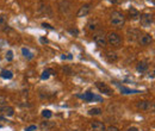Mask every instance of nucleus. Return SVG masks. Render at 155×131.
<instances>
[{
	"label": "nucleus",
	"instance_id": "25",
	"mask_svg": "<svg viewBox=\"0 0 155 131\" xmlns=\"http://www.w3.org/2000/svg\"><path fill=\"white\" fill-rule=\"evenodd\" d=\"M7 104V100L5 97H3V95H0V107H4V106H6Z\"/></svg>",
	"mask_w": 155,
	"mask_h": 131
},
{
	"label": "nucleus",
	"instance_id": "14",
	"mask_svg": "<svg viewBox=\"0 0 155 131\" xmlns=\"http://www.w3.org/2000/svg\"><path fill=\"white\" fill-rule=\"evenodd\" d=\"M0 111L4 116L6 117H12L14 115V108L12 106H4V107H0Z\"/></svg>",
	"mask_w": 155,
	"mask_h": 131
},
{
	"label": "nucleus",
	"instance_id": "31",
	"mask_svg": "<svg viewBox=\"0 0 155 131\" xmlns=\"http://www.w3.org/2000/svg\"><path fill=\"white\" fill-rule=\"evenodd\" d=\"M42 125L43 126H45V128H50V126H54V123H51V124H50V123H48V121H45V123H42Z\"/></svg>",
	"mask_w": 155,
	"mask_h": 131
},
{
	"label": "nucleus",
	"instance_id": "6",
	"mask_svg": "<svg viewBox=\"0 0 155 131\" xmlns=\"http://www.w3.org/2000/svg\"><path fill=\"white\" fill-rule=\"evenodd\" d=\"M126 37H128L129 41H131V42H135V41H139V38L141 37V31L139 29H128L126 31Z\"/></svg>",
	"mask_w": 155,
	"mask_h": 131
},
{
	"label": "nucleus",
	"instance_id": "12",
	"mask_svg": "<svg viewBox=\"0 0 155 131\" xmlns=\"http://www.w3.org/2000/svg\"><path fill=\"white\" fill-rule=\"evenodd\" d=\"M153 42V37L152 35L149 33H144V35H141V37L139 38V43L141 45H148Z\"/></svg>",
	"mask_w": 155,
	"mask_h": 131
},
{
	"label": "nucleus",
	"instance_id": "15",
	"mask_svg": "<svg viewBox=\"0 0 155 131\" xmlns=\"http://www.w3.org/2000/svg\"><path fill=\"white\" fill-rule=\"evenodd\" d=\"M91 126H92L93 131H106V128H105V125H104V123H102V121H99V120L93 121L92 124H91Z\"/></svg>",
	"mask_w": 155,
	"mask_h": 131
},
{
	"label": "nucleus",
	"instance_id": "11",
	"mask_svg": "<svg viewBox=\"0 0 155 131\" xmlns=\"http://www.w3.org/2000/svg\"><path fill=\"white\" fill-rule=\"evenodd\" d=\"M38 13L43 14V16H51V8H50L49 5H47L44 3H41L40 4V7H38Z\"/></svg>",
	"mask_w": 155,
	"mask_h": 131
},
{
	"label": "nucleus",
	"instance_id": "24",
	"mask_svg": "<svg viewBox=\"0 0 155 131\" xmlns=\"http://www.w3.org/2000/svg\"><path fill=\"white\" fill-rule=\"evenodd\" d=\"M6 60L8 62L13 60V51H12V50H8V51L6 52Z\"/></svg>",
	"mask_w": 155,
	"mask_h": 131
},
{
	"label": "nucleus",
	"instance_id": "9",
	"mask_svg": "<svg viewBox=\"0 0 155 131\" xmlns=\"http://www.w3.org/2000/svg\"><path fill=\"white\" fill-rule=\"evenodd\" d=\"M137 107L143 110V111H149V110H153V108H154V104H153V101L142 100V101L137 102Z\"/></svg>",
	"mask_w": 155,
	"mask_h": 131
},
{
	"label": "nucleus",
	"instance_id": "26",
	"mask_svg": "<svg viewBox=\"0 0 155 131\" xmlns=\"http://www.w3.org/2000/svg\"><path fill=\"white\" fill-rule=\"evenodd\" d=\"M42 115L44 118H50L53 116V113H51V111H49V110H44V111L42 112Z\"/></svg>",
	"mask_w": 155,
	"mask_h": 131
},
{
	"label": "nucleus",
	"instance_id": "37",
	"mask_svg": "<svg viewBox=\"0 0 155 131\" xmlns=\"http://www.w3.org/2000/svg\"><path fill=\"white\" fill-rule=\"evenodd\" d=\"M0 120H4V117H1V116H0Z\"/></svg>",
	"mask_w": 155,
	"mask_h": 131
},
{
	"label": "nucleus",
	"instance_id": "17",
	"mask_svg": "<svg viewBox=\"0 0 155 131\" xmlns=\"http://www.w3.org/2000/svg\"><path fill=\"white\" fill-rule=\"evenodd\" d=\"M129 14H130V18H131L132 20H136V19H139L140 18V12L136 8H134V7H131L130 10H129Z\"/></svg>",
	"mask_w": 155,
	"mask_h": 131
},
{
	"label": "nucleus",
	"instance_id": "22",
	"mask_svg": "<svg viewBox=\"0 0 155 131\" xmlns=\"http://www.w3.org/2000/svg\"><path fill=\"white\" fill-rule=\"evenodd\" d=\"M106 59H107L110 62H111V61H117L118 56H117V54H116V52H107V54H106Z\"/></svg>",
	"mask_w": 155,
	"mask_h": 131
},
{
	"label": "nucleus",
	"instance_id": "1",
	"mask_svg": "<svg viewBox=\"0 0 155 131\" xmlns=\"http://www.w3.org/2000/svg\"><path fill=\"white\" fill-rule=\"evenodd\" d=\"M110 22H111V24H112L113 26L121 27V26H123V25H124V23H125V17H124L123 13L118 12V11H113V12L111 13Z\"/></svg>",
	"mask_w": 155,
	"mask_h": 131
},
{
	"label": "nucleus",
	"instance_id": "33",
	"mask_svg": "<svg viewBox=\"0 0 155 131\" xmlns=\"http://www.w3.org/2000/svg\"><path fill=\"white\" fill-rule=\"evenodd\" d=\"M109 1H110V3H112V4H116V5L123 3V0H109Z\"/></svg>",
	"mask_w": 155,
	"mask_h": 131
},
{
	"label": "nucleus",
	"instance_id": "8",
	"mask_svg": "<svg viewBox=\"0 0 155 131\" xmlns=\"http://www.w3.org/2000/svg\"><path fill=\"white\" fill-rule=\"evenodd\" d=\"M91 8H92L91 4H85V5H83V6L79 8V11H78V13H76V16L79 17V18H81V17H86L89 12H91Z\"/></svg>",
	"mask_w": 155,
	"mask_h": 131
},
{
	"label": "nucleus",
	"instance_id": "27",
	"mask_svg": "<svg viewBox=\"0 0 155 131\" xmlns=\"http://www.w3.org/2000/svg\"><path fill=\"white\" fill-rule=\"evenodd\" d=\"M7 24V17L6 16H0V25L3 26Z\"/></svg>",
	"mask_w": 155,
	"mask_h": 131
},
{
	"label": "nucleus",
	"instance_id": "7",
	"mask_svg": "<svg viewBox=\"0 0 155 131\" xmlns=\"http://www.w3.org/2000/svg\"><path fill=\"white\" fill-rule=\"evenodd\" d=\"M70 7H72V5H70V3L69 1H67V0H61L60 4H59V10L62 14L69 13L70 12Z\"/></svg>",
	"mask_w": 155,
	"mask_h": 131
},
{
	"label": "nucleus",
	"instance_id": "18",
	"mask_svg": "<svg viewBox=\"0 0 155 131\" xmlns=\"http://www.w3.org/2000/svg\"><path fill=\"white\" fill-rule=\"evenodd\" d=\"M99 26H100V24H99L98 20L93 19V20H91V22L88 23V30H91V31H96Z\"/></svg>",
	"mask_w": 155,
	"mask_h": 131
},
{
	"label": "nucleus",
	"instance_id": "20",
	"mask_svg": "<svg viewBox=\"0 0 155 131\" xmlns=\"http://www.w3.org/2000/svg\"><path fill=\"white\" fill-rule=\"evenodd\" d=\"M50 75H55V74H54V70H53V69H45V70L42 73L41 79H42V80H47Z\"/></svg>",
	"mask_w": 155,
	"mask_h": 131
},
{
	"label": "nucleus",
	"instance_id": "29",
	"mask_svg": "<svg viewBox=\"0 0 155 131\" xmlns=\"http://www.w3.org/2000/svg\"><path fill=\"white\" fill-rule=\"evenodd\" d=\"M36 129H37L36 125H30V126H28V128H26V130H25V131H35Z\"/></svg>",
	"mask_w": 155,
	"mask_h": 131
},
{
	"label": "nucleus",
	"instance_id": "5",
	"mask_svg": "<svg viewBox=\"0 0 155 131\" xmlns=\"http://www.w3.org/2000/svg\"><path fill=\"white\" fill-rule=\"evenodd\" d=\"M96 87L99 89V92H100V93H103V94H106V95H112L113 94V91L110 88L109 86L106 85L105 82L97 81L96 82Z\"/></svg>",
	"mask_w": 155,
	"mask_h": 131
},
{
	"label": "nucleus",
	"instance_id": "10",
	"mask_svg": "<svg viewBox=\"0 0 155 131\" xmlns=\"http://www.w3.org/2000/svg\"><path fill=\"white\" fill-rule=\"evenodd\" d=\"M94 42H96V44L99 45V46H105L106 43H107V41H106V36L103 32L97 33L96 36H94Z\"/></svg>",
	"mask_w": 155,
	"mask_h": 131
},
{
	"label": "nucleus",
	"instance_id": "16",
	"mask_svg": "<svg viewBox=\"0 0 155 131\" xmlns=\"http://www.w3.org/2000/svg\"><path fill=\"white\" fill-rule=\"evenodd\" d=\"M119 89H121L122 94H135V93H140V91H137V89H131V88H128V87H124V86H122Z\"/></svg>",
	"mask_w": 155,
	"mask_h": 131
},
{
	"label": "nucleus",
	"instance_id": "4",
	"mask_svg": "<svg viewBox=\"0 0 155 131\" xmlns=\"http://www.w3.org/2000/svg\"><path fill=\"white\" fill-rule=\"evenodd\" d=\"M76 97L84 99V100H86V101H103L102 97L94 95L93 93H91V92H86V93H84V94H78Z\"/></svg>",
	"mask_w": 155,
	"mask_h": 131
},
{
	"label": "nucleus",
	"instance_id": "35",
	"mask_svg": "<svg viewBox=\"0 0 155 131\" xmlns=\"http://www.w3.org/2000/svg\"><path fill=\"white\" fill-rule=\"evenodd\" d=\"M126 131H139V129L135 128V126H131V128H129Z\"/></svg>",
	"mask_w": 155,
	"mask_h": 131
},
{
	"label": "nucleus",
	"instance_id": "32",
	"mask_svg": "<svg viewBox=\"0 0 155 131\" xmlns=\"http://www.w3.org/2000/svg\"><path fill=\"white\" fill-rule=\"evenodd\" d=\"M106 131H119V129L116 128V126H110V128L106 129Z\"/></svg>",
	"mask_w": 155,
	"mask_h": 131
},
{
	"label": "nucleus",
	"instance_id": "28",
	"mask_svg": "<svg viewBox=\"0 0 155 131\" xmlns=\"http://www.w3.org/2000/svg\"><path fill=\"white\" fill-rule=\"evenodd\" d=\"M63 72L67 73V74H69V75H72V74H73V70L69 68V67H63Z\"/></svg>",
	"mask_w": 155,
	"mask_h": 131
},
{
	"label": "nucleus",
	"instance_id": "2",
	"mask_svg": "<svg viewBox=\"0 0 155 131\" xmlns=\"http://www.w3.org/2000/svg\"><path fill=\"white\" fill-rule=\"evenodd\" d=\"M106 41L110 45L112 46H119L122 44V37L119 36L117 32H110L107 36H106Z\"/></svg>",
	"mask_w": 155,
	"mask_h": 131
},
{
	"label": "nucleus",
	"instance_id": "19",
	"mask_svg": "<svg viewBox=\"0 0 155 131\" xmlns=\"http://www.w3.org/2000/svg\"><path fill=\"white\" fill-rule=\"evenodd\" d=\"M0 76H1L3 79H7V80H10V79L13 78V74H12V72H10V70L4 69V70H1V73H0Z\"/></svg>",
	"mask_w": 155,
	"mask_h": 131
},
{
	"label": "nucleus",
	"instance_id": "34",
	"mask_svg": "<svg viewBox=\"0 0 155 131\" xmlns=\"http://www.w3.org/2000/svg\"><path fill=\"white\" fill-rule=\"evenodd\" d=\"M69 32L72 33V35H78V33H79V31H78V29H74V30L70 29V30H69Z\"/></svg>",
	"mask_w": 155,
	"mask_h": 131
},
{
	"label": "nucleus",
	"instance_id": "38",
	"mask_svg": "<svg viewBox=\"0 0 155 131\" xmlns=\"http://www.w3.org/2000/svg\"><path fill=\"white\" fill-rule=\"evenodd\" d=\"M0 128H1V125H0Z\"/></svg>",
	"mask_w": 155,
	"mask_h": 131
},
{
	"label": "nucleus",
	"instance_id": "36",
	"mask_svg": "<svg viewBox=\"0 0 155 131\" xmlns=\"http://www.w3.org/2000/svg\"><path fill=\"white\" fill-rule=\"evenodd\" d=\"M40 41H41V43H48V39L47 38H41Z\"/></svg>",
	"mask_w": 155,
	"mask_h": 131
},
{
	"label": "nucleus",
	"instance_id": "3",
	"mask_svg": "<svg viewBox=\"0 0 155 131\" xmlns=\"http://www.w3.org/2000/svg\"><path fill=\"white\" fill-rule=\"evenodd\" d=\"M139 19L141 22V25L144 26V27H149L154 23V16H153L152 13H143V14L140 16Z\"/></svg>",
	"mask_w": 155,
	"mask_h": 131
},
{
	"label": "nucleus",
	"instance_id": "13",
	"mask_svg": "<svg viewBox=\"0 0 155 131\" xmlns=\"http://www.w3.org/2000/svg\"><path fill=\"white\" fill-rule=\"evenodd\" d=\"M148 68H149V63H148V61H145V60H143V61L139 62V63H137V66H136V69H137V72H140V73L147 72Z\"/></svg>",
	"mask_w": 155,
	"mask_h": 131
},
{
	"label": "nucleus",
	"instance_id": "21",
	"mask_svg": "<svg viewBox=\"0 0 155 131\" xmlns=\"http://www.w3.org/2000/svg\"><path fill=\"white\" fill-rule=\"evenodd\" d=\"M22 52H23V55H24L25 59H28V60H32L33 59V54L30 51L29 49H26V48H23V49H22Z\"/></svg>",
	"mask_w": 155,
	"mask_h": 131
},
{
	"label": "nucleus",
	"instance_id": "30",
	"mask_svg": "<svg viewBox=\"0 0 155 131\" xmlns=\"http://www.w3.org/2000/svg\"><path fill=\"white\" fill-rule=\"evenodd\" d=\"M42 26L43 27H45V29H50V30H54V27L51 25H50V24H47V23H43L42 24Z\"/></svg>",
	"mask_w": 155,
	"mask_h": 131
},
{
	"label": "nucleus",
	"instance_id": "23",
	"mask_svg": "<svg viewBox=\"0 0 155 131\" xmlns=\"http://www.w3.org/2000/svg\"><path fill=\"white\" fill-rule=\"evenodd\" d=\"M88 113L91 116H98V115L102 113V110H100L99 107H93V108H91V110L88 111Z\"/></svg>",
	"mask_w": 155,
	"mask_h": 131
}]
</instances>
